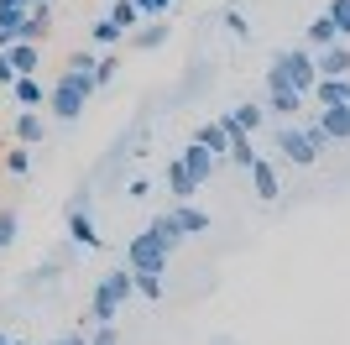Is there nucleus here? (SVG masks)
<instances>
[{"label": "nucleus", "instance_id": "4468645a", "mask_svg": "<svg viewBox=\"0 0 350 345\" xmlns=\"http://www.w3.org/2000/svg\"><path fill=\"white\" fill-rule=\"evenodd\" d=\"M193 142L204 146V152H215V157H225L230 152V131H225V120H204V126L193 131Z\"/></svg>", "mask_w": 350, "mask_h": 345}, {"label": "nucleus", "instance_id": "473e14b6", "mask_svg": "<svg viewBox=\"0 0 350 345\" xmlns=\"http://www.w3.org/2000/svg\"><path fill=\"white\" fill-rule=\"evenodd\" d=\"M53 345H89V335L79 330V335H63V340H53Z\"/></svg>", "mask_w": 350, "mask_h": 345}, {"label": "nucleus", "instance_id": "f257e3e1", "mask_svg": "<svg viewBox=\"0 0 350 345\" xmlns=\"http://www.w3.org/2000/svg\"><path fill=\"white\" fill-rule=\"evenodd\" d=\"M314 84H319V63H314V53H304V47H282V53H272V63H267V89H298V94H308Z\"/></svg>", "mask_w": 350, "mask_h": 345}, {"label": "nucleus", "instance_id": "c756f323", "mask_svg": "<svg viewBox=\"0 0 350 345\" xmlns=\"http://www.w3.org/2000/svg\"><path fill=\"white\" fill-rule=\"evenodd\" d=\"M89 345H120L116 324H94V335H89Z\"/></svg>", "mask_w": 350, "mask_h": 345}, {"label": "nucleus", "instance_id": "9b49d317", "mask_svg": "<svg viewBox=\"0 0 350 345\" xmlns=\"http://www.w3.org/2000/svg\"><path fill=\"white\" fill-rule=\"evenodd\" d=\"M0 53L11 58L16 73H37L42 68V42H11V47H0Z\"/></svg>", "mask_w": 350, "mask_h": 345}, {"label": "nucleus", "instance_id": "cd10ccee", "mask_svg": "<svg viewBox=\"0 0 350 345\" xmlns=\"http://www.w3.org/2000/svg\"><path fill=\"white\" fill-rule=\"evenodd\" d=\"M11 241H16V215H11V209H0V251H5Z\"/></svg>", "mask_w": 350, "mask_h": 345}, {"label": "nucleus", "instance_id": "f03ea898", "mask_svg": "<svg viewBox=\"0 0 350 345\" xmlns=\"http://www.w3.org/2000/svg\"><path fill=\"white\" fill-rule=\"evenodd\" d=\"M136 293V272L131 267H116V272H105L100 283H94V298H89V319L84 324H116L120 303Z\"/></svg>", "mask_w": 350, "mask_h": 345}, {"label": "nucleus", "instance_id": "2eb2a0df", "mask_svg": "<svg viewBox=\"0 0 350 345\" xmlns=\"http://www.w3.org/2000/svg\"><path fill=\"white\" fill-rule=\"evenodd\" d=\"M11 131H16V142H21V146H37V142L47 136V120H42L37 110H21V115L11 120Z\"/></svg>", "mask_w": 350, "mask_h": 345}, {"label": "nucleus", "instance_id": "393cba45", "mask_svg": "<svg viewBox=\"0 0 350 345\" xmlns=\"http://www.w3.org/2000/svg\"><path fill=\"white\" fill-rule=\"evenodd\" d=\"M298 126H304V136H308L314 146H319V152L329 146V136H324V126H319V115H298Z\"/></svg>", "mask_w": 350, "mask_h": 345}, {"label": "nucleus", "instance_id": "f8f14e48", "mask_svg": "<svg viewBox=\"0 0 350 345\" xmlns=\"http://www.w3.org/2000/svg\"><path fill=\"white\" fill-rule=\"evenodd\" d=\"M167 215L178 220V230H183V235H204V230H209V215H204V209H193V199H178Z\"/></svg>", "mask_w": 350, "mask_h": 345}, {"label": "nucleus", "instance_id": "a211bd4d", "mask_svg": "<svg viewBox=\"0 0 350 345\" xmlns=\"http://www.w3.org/2000/svg\"><path fill=\"white\" fill-rule=\"evenodd\" d=\"M146 230H152V235H157V241L167 246V251H178V246L189 241V235L178 230V220H173V215H157V220H152V225H146Z\"/></svg>", "mask_w": 350, "mask_h": 345}, {"label": "nucleus", "instance_id": "6ab92c4d", "mask_svg": "<svg viewBox=\"0 0 350 345\" xmlns=\"http://www.w3.org/2000/svg\"><path fill=\"white\" fill-rule=\"evenodd\" d=\"M308 42H314V47H329V42H340V27L329 21V11H319L314 21H308Z\"/></svg>", "mask_w": 350, "mask_h": 345}, {"label": "nucleus", "instance_id": "dca6fc26", "mask_svg": "<svg viewBox=\"0 0 350 345\" xmlns=\"http://www.w3.org/2000/svg\"><path fill=\"white\" fill-rule=\"evenodd\" d=\"M167 194H173V204H178V199H193V194H199V183H193V172L183 168V157L167 162Z\"/></svg>", "mask_w": 350, "mask_h": 345}, {"label": "nucleus", "instance_id": "9d476101", "mask_svg": "<svg viewBox=\"0 0 350 345\" xmlns=\"http://www.w3.org/2000/svg\"><path fill=\"white\" fill-rule=\"evenodd\" d=\"M319 73H329V79H350V47L345 42H329V47H319Z\"/></svg>", "mask_w": 350, "mask_h": 345}, {"label": "nucleus", "instance_id": "4c0bfd02", "mask_svg": "<svg viewBox=\"0 0 350 345\" xmlns=\"http://www.w3.org/2000/svg\"><path fill=\"white\" fill-rule=\"evenodd\" d=\"M345 89H350V79H345Z\"/></svg>", "mask_w": 350, "mask_h": 345}, {"label": "nucleus", "instance_id": "423d86ee", "mask_svg": "<svg viewBox=\"0 0 350 345\" xmlns=\"http://www.w3.org/2000/svg\"><path fill=\"white\" fill-rule=\"evenodd\" d=\"M68 241L84 246V251L100 246V230H94V220H89V204H68Z\"/></svg>", "mask_w": 350, "mask_h": 345}, {"label": "nucleus", "instance_id": "ddd939ff", "mask_svg": "<svg viewBox=\"0 0 350 345\" xmlns=\"http://www.w3.org/2000/svg\"><path fill=\"white\" fill-rule=\"evenodd\" d=\"M11 94H16V105H21V110H37V105L47 100V89H42V79H37V73H16Z\"/></svg>", "mask_w": 350, "mask_h": 345}, {"label": "nucleus", "instance_id": "a878e982", "mask_svg": "<svg viewBox=\"0 0 350 345\" xmlns=\"http://www.w3.org/2000/svg\"><path fill=\"white\" fill-rule=\"evenodd\" d=\"M324 11H329V21L340 27V37H350V0H329Z\"/></svg>", "mask_w": 350, "mask_h": 345}, {"label": "nucleus", "instance_id": "4be33fe9", "mask_svg": "<svg viewBox=\"0 0 350 345\" xmlns=\"http://www.w3.org/2000/svg\"><path fill=\"white\" fill-rule=\"evenodd\" d=\"M5 172H11V178H27V172H31V146L16 142L11 152H5Z\"/></svg>", "mask_w": 350, "mask_h": 345}, {"label": "nucleus", "instance_id": "0eeeda50", "mask_svg": "<svg viewBox=\"0 0 350 345\" xmlns=\"http://www.w3.org/2000/svg\"><path fill=\"white\" fill-rule=\"evenodd\" d=\"M178 157H183V168L193 172V183H199V188H204L209 178H215V168H219V157H215V152H204L199 142H189L183 152H178Z\"/></svg>", "mask_w": 350, "mask_h": 345}, {"label": "nucleus", "instance_id": "39448f33", "mask_svg": "<svg viewBox=\"0 0 350 345\" xmlns=\"http://www.w3.org/2000/svg\"><path fill=\"white\" fill-rule=\"evenodd\" d=\"M246 172H251V194H256L262 204H272V199L282 194V183H278V168H272V162H267L262 152L251 157V168H246Z\"/></svg>", "mask_w": 350, "mask_h": 345}, {"label": "nucleus", "instance_id": "20e7f679", "mask_svg": "<svg viewBox=\"0 0 350 345\" xmlns=\"http://www.w3.org/2000/svg\"><path fill=\"white\" fill-rule=\"evenodd\" d=\"M278 152H282L288 162H298V168H314V162H319V146L304 136V126H298V120H282V126H278Z\"/></svg>", "mask_w": 350, "mask_h": 345}, {"label": "nucleus", "instance_id": "72a5a7b5", "mask_svg": "<svg viewBox=\"0 0 350 345\" xmlns=\"http://www.w3.org/2000/svg\"><path fill=\"white\" fill-rule=\"evenodd\" d=\"M0 5H11V11H31L37 0H0Z\"/></svg>", "mask_w": 350, "mask_h": 345}, {"label": "nucleus", "instance_id": "c85d7f7f", "mask_svg": "<svg viewBox=\"0 0 350 345\" xmlns=\"http://www.w3.org/2000/svg\"><path fill=\"white\" fill-rule=\"evenodd\" d=\"M225 27H230V37H251V21L241 11H225Z\"/></svg>", "mask_w": 350, "mask_h": 345}, {"label": "nucleus", "instance_id": "412c9836", "mask_svg": "<svg viewBox=\"0 0 350 345\" xmlns=\"http://www.w3.org/2000/svg\"><path fill=\"white\" fill-rule=\"evenodd\" d=\"M230 120H235V126H241V131H262V120H267V110H262V105H235V110H230Z\"/></svg>", "mask_w": 350, "mask_h": 345}, {"label": "nucleus", "instance_id": "aec40b11", "mask_svg": "<svg viewBox=\"0 0 350 345\" xmlns=\"http://www.w3.org/2000/svg\"><path fill=\"white\" fill-rule=\"evenodd\" d=\"M110 21H116V27L126 31V37H131V31L142 27V11H136L131 0H116V5H110Z\"/></svg>", "mask_w": 350, "mask_h": 345}, {"label": "nucleus", "instance_id": "1a4fd4ad", "mask_svg": "<svg viewBox=\"0 0 350 345\" xmlns=\"http://www.w3.org/2000/svg\"><path fill=\"white\" fill-rule=\"evenodd\" d=\"M167 31H173V27H167L162 16H152V21H142V27L131 31V47H136V53H157V47L167 42Z\"/></svg>", "mask_w": 350, "mask_h": 345}, {"label": "nucleus", "instance_id": "7c9ffc66", "mask_svg": "<svg viewBox=\"0 0 350 345\" xmlns=\"http://www.w3.org/2000/svg\"><path fill=\"white\" fill-rule=\"evenodd\" d=\"M16 84V68H11V58L0 53V89H11Z\"/></svg>", "mask_w": 350, "mask_h": 345}, {"label": "nucleus", "instance_id": "f3484780", "mask_svg": "<svg viewBox=\"0 0 350 345\" xmlns=\"http://www.w3.org/2000/svg\"><path fill=\"white\" fill-rule=\"evenodd\" d=\"M319 105H345L350 100V89H345V79H329V73H319V84L308 89Z\"/></svg>", "mask_w": 350, "mask_h": 345}, {"label": "nucleus", "instance_id": "b1692460", "mask_svg": "<svg viewBox=\"0 0 350 345\" xmlns=\"http://www.w3.org/2000/svg\"><path fill=\"white\" fill-rule=\"evenodd\" d=\"M136 293L157 303V298H162V272H136Z\"/></svg>", "mask_w": 350, "mask_h": 345}, {"label": "nucleus", "instance_id": "6e6552de", "mask_svg": "<svg viewBox=\"0 0 350 345\" xmlns=\"http://www.w3.org/2000/svg\"><path fill=\"white\" fill-rule=\"evenodd\" d=\"M304 100L308 94H298V89H267V110L278 115V120H298V115H304Z\"/></svg>", "mask_w": 350, "mask_h": 345}, {"label": "nucleus", "instance_id": "c9c22d12", "mask_svg": "<svg viewBox=\"0 0 350 345\" xmlns=\"http://www.w3.org/2000/svg\"><path fill=\"white\" fill-rule=\"evenodd\" d=\"M0 345H11V340H5V335H0Z\"/></svg>", "mask_w": 350, "mask_h": 345}, {"label": "nucleus", "instance_id": "bb28decb", "mask_svg": "<svg viewBox=\"0 0 350 345\" xmlns=\"http://www.w3.org/2000/svg\"><path fill=\"white\" fill-rule=\"evenodd\" d=\"M120 73V58H94V84H110Z\"/></svg>", "mask_w": 350, "mask_h": 345}, {"label": "nucleus", "instance_id": "f704fd0d", "mask_svg": "<svg viewBox=\"0 0 350 345\" xmlns=\"http://www.w3.org/2000/svg\"><path fill=\"white\" fill-rule=\"evenodd\" d=\"M131 5H136V11H142V16H146V5H152V0H131Z\"/></svg>", "mask_w": 350, "mask_h": 345}, {"label": "nucleus", "instance_id": "7ed1b4c3", "mask_svg": "<svg viewBox=\"0 0 350 345\" xmlns=\"http://www.w3.org/2000/svg\"><path fill=\"white\" fill-rule=\"evenodd\" d=\"M167 257H173V251H167L152 230L131 235V246H126V267H131V272H162L167 277Z\"/></svg>", "mask_w": 350, "mask_h": 345}, {"label": "nucleus", "instance_id": "e433bc0d", "mask_svg": "<svg viewBox=\"0 0 350 345\" xmlns=\"http://www.w3.org/2000/svg\"><path fill=\"white\" fill-rule=\"evenodd\" d=\"M219 345H230V340H219Z\"/></svg>", "mask_w": 350, "mask_h": 345}, {"label": "nucleus", "instance_id": "2f4dec72", "mask_svg": "<svg viewBox=\"0 0 350 345\" xmlns=\"http://www.w3.org/2000/svg\"><path fill=\"white\" fill-rule=\"evenodd\" d=\"M173 5H178V0H152V5H146V16H167Z\"/></svg>", "mask_w": 350, "mask_h": 345}, {"label": "nucleus", "instance_id": "5701e85b", "mask_svg": "<svg viewBox=\"0 0 350 345\" xmlns=\"http://www.w3.org/2000/svg\"><path fill=\"white\" fill-rule=\"evenodd\" d=\"M120 37H126V31H120L110 16H100V21H94V42H100V47H116Z\"/></svg>", "mask_w": 350, "mask_h": 345}]
</instances>
